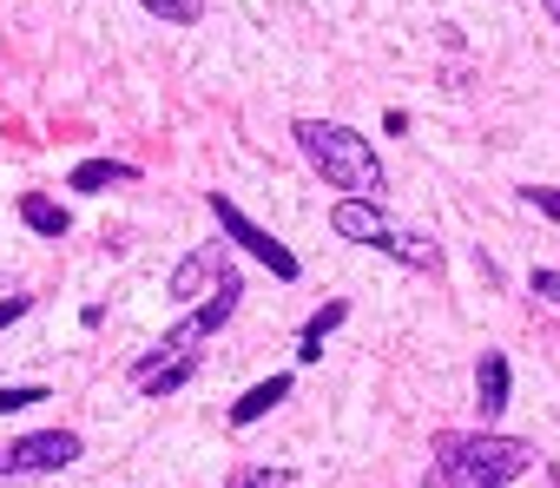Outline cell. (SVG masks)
Instances as JSON below:
<instances>
[{"label": "cell", "mask_w": 560, "mask_h": 488, "mask_svg": "<svg viewBox=\"0 0 560 488\" xmlns=\"http://www.w3.org/2000/svg\"><path fill=\"white\" fill-rule=\"evenodd\" d=\"M508 390H514L508 357H501V350H481V363H475V409H481V429L508 409Z\"/></svg>", "instance_id": "obj_9"}, {"label": "cell", "mask_w": 560, "mask_h": 488, "mask_svg": "<svg viewBox=\"0 0 560 488\" xmlns=\"http://www.w3.org/2000/svg\"><path fill=\"white\" fill-rule=\"evenodd\" d=\"M34 311V298H0V330H8V324H21Z\"/></svg>", "instance_id": "obj_20"}, {"label": "cell", "mask_w": 560, "mask_h": 488, "mask_svg": "<svg viewBox=\"0 0 560 488\" xmlns=\"http://www.w3.org/2000/svg\"><path fill=\"white\" fill-rule=\"evenodd\" d=\"M527 291H534L540 304H553V311H560V271H527Z\"/></svg>", "instance_id": "obj_19"}, {"label": "cell", "mask_w": 560, "mask_h": 488, "mask_svg": "<svg viewBox=\"0 0 560 488\" xmlns=\"http://www.w3.org/2000/svg\"><path fill=\"white\" fill-rule=\"evenodd\" d=\"M86 455V442L73 435V429H34V435H21V442H8L0 449V475H60V468H73Z\"/></svg>", "instance_id": "obj_5"}, {"label": "cell", "mask_w": 560, "mask_h": 488, "mask_svg": "<svg viewBox=\"0 0 560 488\" xmlns=\"http://www.w3.org/2000/svg\"><path fill=\"white\" fill-rule=\"evenodd\" d=\"M224 271V244H198V252H185L165 278V298H205Z\"/></svg>", "instance_id": "obj_6"}, {"label": "cell", "mask_w": 560, "mask_h": 488, "mask_svg": "<svg viewBox=\"0 0 560 488\" xmlns=\"http://www.w3.org/2000/svg\"><path fill=\"white\" fill-rule=\"evenodd\" d=\"M34 403H47V383H0V416H21Z\"/></svg>", "instance_id": "obj_16"}, {"label": "cell", "mask_w": 560, "mask_h": 488, "mask_svg": "<svg viewBox=\"0 0 560 488\" xmlns=\"http://www.w3.org/2000/svg\"><path fill=\"white\" fill-rule=\"evenodd\" d=\"M383 224H389L383 198H337V205H330V231H337L343 244H370Z\"/></svg>", "instance_id": "obj_8"}, {"label": "cell", "mask_w": 560, "mask_h": 488, "mask_svg": "<svg viewBox=\"0 0 560 488\" xmlns=\"http://www.w3.org/2000/svg\"><path fill=\"white\" fill-rule=\"evenodd\" d=\"M343 317H350L343 298H330L324 311H311V317H304V337H298V363H324V344H330V330H337Z\"/></svg>", "instance_id": "obj_14"}, {"label": "cell", "mask_w": 560, "mask_h": 488, "mask_svg": "<svg viewBox=\"0 0 560 488\" xmlns=\"http://www.w3.org/2000/svg\"><path fill=\"white\" fill-rule=\"evenodd\" d=\"M291 396V376H264V383H250L237 403H231V429H250V422H264L277 403Z\"/></svg>", "instance_id": "obj_11"}, {"label": "cell", "mask_w": 560, "mask_h": 488, "mask_svg": "<svg viewBox=\"0 0 560 488\" xmlns=\"http://www.w3.org/2000/svg\"><path fill=\"white\" fill-rule=\"evenodd\" d=\"M291 139H298L304 165H311L324 185H337L343 198H383V191H389V172H383L376 146H370L357 126H337V119H298Z\"/></svg>", "instance_id": "obj_2"}, {"label": "cell", "mask_w": 560, "mask_h": 488, "mask_svg": "<svg viewBox=\"0 0 560 488\" xmlns=\"http://www.w3.org/2000/svg\"><path fill=\"white\" fill-rule=\"evenodd\" d=\"M237 298H244V278H237V271L224 265V271H218V284L205 291V304H191V311H185V317H178V324H172V330H165V337H159V344H152V350L139 357V363H165V357H198V344H211V337H218V330H224V324L237 317Z\"/></svg>", "instance_id": "obj_3"}, {"label": "cell", "mask_w": 560, "mask_h": 488, "mask_svg": "<svg viewBox=\"0 0 560 488\" xmlns=\"http://www.w3.org/2000/svg\"><path fill=\"white\" fill-rule=\"evenodd\" d=\"M429 449H435V468L422 475V488H514L534 468V442H514L494 429H442Z\"/></svg>", "instance_id": "obj_1"}, {"label": "cell", "mask_w": 560, "mask_h": 488, "mask_svg": "<svg viewBox=\"0 0 560 488\" xmlns=\"http://www.w3.org/2000/svg\"><path fill=\"white\" fill-rule=\"evenodd\" d=\"M370 244H376L383 258L409 265V271H442V244H435L429 231H396V224H383V231H376Z\"/></svg>", "instance_id": "obj_7"}, {"label": "cell", "mask_w": 560, "mask_h": 488, "mask_svg": "<svg viewBox=\"0 0 560 488\" xmlns=\"http://www.w3.org/2000/svg\"><path fill=\"white\" fill-rule=\"evenodd\" d=\"M211 218H218V231L237 244V252H244V258H257V265L277 278V284H298V278H304L298 252H291V244L277 237V231H264V224H257V218H250V211H244L231 191H211Z\"/></svg>", "instance_id": "obj_4"}, {"label": "cell", "mask_w": 560, "mask_h": 488, "mask_svg": "<svg viewBox=\"0 0 560 488\" xmlns=\"http://www.w3.org/2000/svg\"><path fill=\"white\" fill-rule=\"evenodd\" d=\"M521 198H527L540 218H553V224H560V185H521Z\"/></svg>", "instance_id": "obj_18"}, {"label": "cell", "mask_w": 560, "mask_h": 488, "mask_svg": "<svg viewBox=\"0 0 560 488\" xmlns=\"http://www.w3.org/2000/svg\"><path fill=\"white\" fill-rule=\"evenodd\" d=\"M139 178V165H126V159H80L73 165V178H67V191H113V185H132Z\"/></svg>", "instance_id": "obj_12"}, {"label": "cell", "mask_w": 560, "mask_h": 488, "mask_svg": "<svg viewBox=\"0 0 560 488\" xmlns=\"http://www.w3.org/2000/svg\"><path fill=\"white\" fill-rule=\"evenodd\" d=\"M21 224H27L34 237H67V231H73V211H67L60 198H47V191H21Z\"/></svg>", "instance_id": "obj_13"}, {"label": "cell", "mask_w": 560, "mask_h": 488, "mask_svg": "<svg viewBox=\"0 0 560 488\" xmlns=\"http://www.w3.org/2000/svg\"><path fill=\"white\" fill-rule=\"evenodd\" d=\"M152 21H172V27H198L205 21V0H139Z\"/></svg>", "instance_id": "obj_15"}, {"label": "cell", "mask_w": 560, "mask_h": 488, "mask_svg": "<svg viewBox=\"0 0 560 488\" xmlns=\"http://www.w3.org/2000/svg\"><path fill=\"white\" fill-rule=\"evenodd\" d=\"M224 488H291V468H231V481Z\"/></svg>", "instance_id": "obj_17"}, {"label": "cell", "mask_w": 560, "mask_h": 488, "mask_svg": "<svg viewBox=\"0 0 560 488\" xmlns=\"http://www.w3.org/2000/svg\"><path fill=\"white\" fill-rule=\"evenodd\" d=\"M198 376V357H165V363H132V390L139 396H172V390H185Z\"/></svg>", "instance_id": "obj_10"}, {"label": "cell", "mask_w": 560, "mask_h": 488, "mask_svg": "<svg viewBox=\"0 0 560 488\" xmlns=\"http://www.w3.org/2000/svg\"><path fill=\"white\" fill-rule=\"evenodd\" d=\"M540 8H547V14H553V27H560V0H540Z\"/></svg>", "instance_id": "obj_21"}]
</instances>
